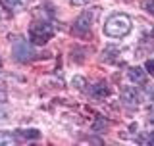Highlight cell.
<instances>
[{
    "label": "cell",
    "instance_id": "16",
    "mask_svg": "<svg viewBox=\"0 0 154 146\" xmlns=\"http://www.w3.org/2000/svg\"><path fill=\"white\" fill-rule=\"evenodd\" d=\"M141 142H144V144H152V146H154V133H148V137H146V138H141Z\"/></svg>",
    "mask_w": 154,
    "mask_h": 146
},
{
    "label": "cell",
    "instance_id": "18",
    "mask_svg": "<svg viewBox=\"0 0 154 146\" xmlns=\"http://www.w3.org/2000/svg\"><path fill=\"white\" fill-rule=\"evenodd\" d=\"M148 121H150V123H154V108L150 110V117H148Z\"/></svg>",
    "mask_w": 154,
    "mask_h": 146
},
{
    "label": "cell",
    "instance_id": "11",
    "mask_svg": "<svg viewBox=\"0 0 154 146\" xmlns=\"http://www.w3.org/2000/svg\"><path fill=\"white\" fill-rule=\"evenodd\" d=\"M0 144H4V146H14V144H16V137H12V135L6 133V131H0Z\"/></svg>",
    "mask_w": 154,
    "mask_h": 146
},
{
    "label": "cell",
    "instance_id": "9",
    "mask_svg": "<svg viewBox=\"0 0 154 146\" xmlns=\"http://www.w3.org/2000/svg\"><path fill=\"white\" fill-rule=\"evenodd\" d=\"M17 135L23 137V138H33V140L41 138V133H38L37 129H23V131H17Z\"/></svg>",
    "mask_w": 154,
    "mask_h": 146
},
{
    "label": "cell",
    "instance_id": "21",
    "mask_svg": "<svg viewBox=\"0 0 154 146\" xmlns=\"http://www.w3.org/2000/svg\"><path fill=\"white\" fill-rule=\"evenodd\" d=\"M152 37H154V31H152Z\"/></svg>",
    "mask_w": 154,
    "mask_h": 146
},
{
    "label": "cell",
    "instance_id": "7",
    "mask_svg": "<svg viewBox=\"0 0 154 146\" xmlns=\"http://www.w3.org/2000/svg\"><path fill=\"white\" fill-rule=\"evenodd\" d=\"M108 96H110V89H108L106 83H98V85L93 87V98L104 100V98H108Z\"/></svg>",
    "mask_w": 154,
    "mask_h": 146
},
{
    "label": "cell",
    "instance_id": "1",
    "mask_svg": "<svg viewBox=\"0 0 154 146\" xmlns=\"http://www.w3.org/2000/svg\"><path fill=\"white\" fill-rule=\"evenodd\" d=\"M131 31V19L125 14H114L104 23V35L112 38H122Z\"/></svg>",
    "mask_w": 154,
    "mask_h": 146
},
{
    "label": "cell",
    "instance_id": "20",
    "mask_svg": "<svg viewBox=\"0 0 154 146\" xmlns=\"http://www.w3.org/2000/svg\"><path fill=\"white\" fill-rule=\"evenodd\" d=\"M0 119H8L6 117V111H0Z\"/></svg>",
    "mask_w": 154,
    "mask_h": 146
},
{
    "label": "cell",
    "instance_id": "14",
    "mask_svg": "<svg viewBox=\"0 0 154 146\" xmlns=\"http://www.w3.org/2000/svg\"><path fill=\"white\" fill-rule=\"evenodd\" d=\"M144 69L150 73V75H154V60H148L146 64H144Z\"/></svg>",
    "mask_w": 154,
    "mask_h": 146
},
{
    "label": "cell",
    "instance_id": "15",
    "mask_svg": "<svg viewBox=\"0 0 154 146\" xmlns=\"http://www.w3.org/2000/svg\"><path fill=\"white\" fill-rule=\"evenodd\" d=\"M73 85L77 87V89H83V85H85V79H83V77H75V79H73Z\"/></svg>",
    "mask_w": 154,
    "mask_h": 146
},
{
    "label": "cell",
    "instance_id": "2",
    "mask_svg": "<svg viewBox=\"0 0 154 146\" xmlns=\"http://www.w3.org/2000/svg\"><path fill=\"white\" fill-rule=\"evenodd\" d=\"M54 37V27L48 23H35L29 29V38L33 44H46Z\"/></svg>",
    "mask_w": 154,
    "mask_h": 146
},
{
    "label": "cell",
    "instance_id": "3",
    "mask_svg": "<svg viewBox=\"0 0 154 146\" xmlns=\"http://www.w3.org/2000/svg\"><path fill=\"white\" fill-rule=\"evenodd\" d=\"M96 14H98V8H93V10H85V12H81L79 16H77V19H75L73 31L77 33V35H87V33L91 31V27H93V21H94Z\"/></svg>",
    "mask_w": 154,
    "mask_h": 146
},
{
    "label": "cell",
    "instance_id": "10",
    "mask_svg": "<svg viewBox=\"0 0 154 146\" xmlns=\"http://www.w3.org/2000/svg\"><path fill=\"white\" fill-rule=\"evenodd\" d=\"M118 52L119 50L116 46H110V48H106V50L102 52V58H100V60H102V62H114V58H116Z\"/></svg>",
    "mask_w": 154,
    "mask_h": 146
},
{
    "label": "cell",
    "instance_id": "17",
    "mask_svg": "<svg viewBox=\"0 0 154 146\" xmlns=\"http://www.w3.org/2000/svg\"><path fill=\"white\" fill-rule=\"evenodd\" d=\"M71 4H73V6H85V4H89L91 0H69Z\"/></svg>",
    "mask_w": 154,
    "mask_h": 146
},
{
    "label": "cell",
    "instance_id": "8",
    "mask_svg": "<svg viewBox=\"0 0 154 146\" xmlns=\"http://www.w3.org/2000/svg\"><path fill=\"white\" fill-rule=\"evenodd\" d=\"M127 75H129V79L133 83H144L146 81V73H144L143 67H129Z\"/></svg>",
    "mask_w": 154,
    "mask_h": 146
},
{
    "label": "cell",
    "instance_id": "6",
    "mask_svg": "<svg viewBox=\"0 0 154 146\" xmlns=\"http://www.w3.org/2000/svg\"><path fill=\"white\" fill-rule=\"evenodd\" d=\"M0 4L12 12H19V10H25L29 6V0H0Z\"/></svg>",
    "mask_w": 154,
    "mask_h": 146
},
{
    "label": "cell",
    "instance_id": "12",
    "mask_svg": "<svg viewBox=\"0 0 154 146\" xmlns=\"http://www.w3.org/2000/svg\"><path fill=\"white\" fill-rule=\"evenodd\" d=\"M104 127H108V121L104 117H96V121L93 123V131H102Z\"/></svg>",
    "mask_w": 154,
    "mask_h": 146
},
{
    "label": "cell",
    "instance_id": "5",
    "mask_svg": "<svg viewBox=\"0 0 154 146\" xmlns=\"http://www.w3.org/2000/svg\"><path fill=\"white\" fill-rule=\"evenodd\" d=\"M122 102L129 108H135L141 102V96H139V90L135 87H123L122 89Z\"/></svg>",
    "mask_w": 154,
    "mask_h": 146
},
{
    "label": "cell",
    "instance_id": "13",
    "mask_svg": "<svg viewBox=\"0 0 154 146\" xmlns=\"http://www.w3.org/2000/svg\"><path fill=\"white\" fill-rule=\"evenodd\" d=\"M143 10H146L148 14L154 16V0H143Z\"/></svg>",
    "mask_w": 154,
    "mask_h": 146
},
{
    "label": "cell",
    "instance_id": "19",
    "mask_svg": "<svg viewBox=\"0 0 154 146\" xmlns=\"http://www.w3.org/2000/svg\"><path fill=\"white\" fill-rule=\"evenodd\" d=\"M4 100H6V94H4V92H0V104H2Z\"/></svg>",
    "mask_w": 154,
    "mask_h": 146
},
{
    "label": "cell",
    "instance_id": "4",
    "mask_svg": "<svg viewBox=\"0 0 154 146\" xmlns=\"http://www.w3.org/2000/svg\"><path fill=\"white\" fill-rule=\"evenodd\" d=\"M33 56H35V50H33L31 42L23 41V38H17L16 44H14V60L25 64V62H31Z\"/></svg>",
    "mask_w": 154,
    "mask_h": 146
}]
</instances>
